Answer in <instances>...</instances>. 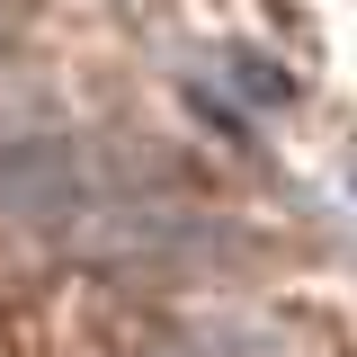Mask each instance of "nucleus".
<instances>
[{
    "label": "nucleus",
    "instance_id": "f257e3e1",
    "mask_svg": "<svg viewBox=\"0 0 357 357\" xmlns=\"http://www.w3.org/2000/svg\"><path fill=\"white\" fill-rule=\"evenodd\" d=\"M98 206V161L81 134L27 126L0 143V223L18 232H81V215Z\"/></svg>",
    "mask_w": 357,
    "mask_h": 357
},
{
    "label": "nucleus",
    "instance_id": "20e7f679",
    "mask_svg": "<svg viewBox=\"0 0 357 357\" xmlns=\"http://www.w3.org/2000/svg\"><path fill=\"white\" fill-rule=\"evenodd\" d=\"M340 178H349V206H357V152H349V170H340Z\"/></svg>",
    "mask_w": 357,
    "mask_h": 357
},
{
    "label": "nucleus",
    "instance_id": "f03ea898",
    "mask_svg": "<svg viewBox=\"0 0 357 357\" xmlns=\"http://www.w3.org/2000/svg\"><path fill=\"white\" fill-rule=\"evenodd\" d=\"M206 241V215H188L170 197H116L81 215V250L107 268H152V259H188Z\"/></svg>",
    "mask_w": 357,
    "mask_h": 357
},
{
    "label": "nucleus",
    "instance_id": "7ed1b4c3",
    "mask_svg": "<svg viewBox=\"0 0 357 357\" xmlns=\"http://www.w3.org/2000/svg\"><path fill=\"white\" fill-rule=\"evenodd\" d=\"M152 357H268L259 331H232V321H188V331H170Z\"/></svg>",
    "mask_w": 357,
    "mask_h": 357
}]
</instances>
